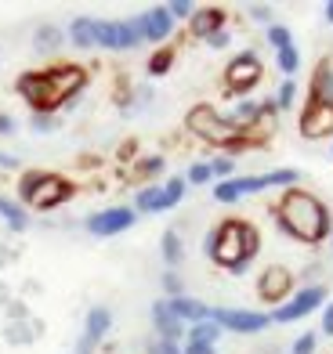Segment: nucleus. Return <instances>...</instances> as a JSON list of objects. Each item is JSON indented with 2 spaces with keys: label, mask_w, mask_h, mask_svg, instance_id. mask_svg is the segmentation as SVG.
Listing matches in <instances>:
<instances>
[{
  "label": "nucleus",
  "mask_w": 333,
  "mask_h": 354,
  "mask_svg": "<svg viewBox=\"0 0 333 354\" xmlns=\"http://www.w3.org/2000/svg\"><path fill=\"white\" fill-rule=\"evenodd\" d=\"M94 40H98V47H109V51H131V47H138L141 40H145V33H141V19L134 15V19H120V22H109V19H94Z\"/></svg>",
  "instance_id": "nucleus-4"
},
{
  "label": "nucleus",
  "mask_w": 333,
  "mask_h": 354,
  "mask_svg": "<svg viewBox=\"0 0 333 354\" xmlns=\"http://www.w3.org/2000/svg\"><path fill=\"white\" fill-rule=\"evenodd\" d=\"M268 44L276 47V51H282V47H294V37H290V29L287 26H268Z\"/></svg>",
  "instance_id": "nucleus-32"
},
{
  "label": "nucleus",
  "mask_w": 333,
  "mask_h": 354,
  "mask_svg": "<svg viewBox=\"0 0 333 354\" xmlns=\"http://www.w3.org/2000/svg\"><path fill=\"white\" fill-rule=\"evenodd\" d=\"M323 300H326L323 286H305L300 293L290 297V304H279V308L272 311V322H282V326H287V322H297V318H305L312 311H319Z\"/></svg>",
  "instance_id": "nucleus-10"
},
{
  "label": "nucleus",
  "mask_w": 333,
  "mask_h": 354,
  "mask_svg": "<svg viewBox=\"0 0 333 354\" xmlns=\"http://www.w3.org/2000/svg\"><path fill=\"white\" fill-rule=\"evenodd\" d=\"M73 196H76V185H73V181H66V177H58V174H47V170H44V177L37 181V188L29 192L22 203H29L33 210H55V206L69 203Z\"/></svg>",
  "instance_id": "nucleus-6"
},
{
  "label": "nucleus",
  "mask_w": 333,
  "mask_h": 354,
  "mask_svg": "<svg viewBox=\"0 0 333 354\" xmlns=\"http://www.w3.org/2000/svg\"><path fill=\"white\" fill-rule=\"evenodd\" d=\"M134 210H138V214H163V185L141 188L138 199H134Z\"/></svg>",
  "instance_id": "nucleus-22"
},
{
  "label": "nucleus",
  "mask_w": 333,
  "mask_h": 354,
  "mask_svg": "<svg viewBox=\"0 0 333 354\" xmlns=\"http://www.w3.org/2000/svg\"><path fill=\"white\" fill-rule=\"evenodd\" d=\"M160 253H163V261H167V268H170V271L181 264L185 250H181V235L174 232V228H167V232H163V239H160Z\"/></svg>",
  "instance_id": "nucleus-25"
},
{
  "label": "nucleus",
  "mask_w": 333,
  "mask_h": 354,
  "mask_svg": "<svg viewBox=\"0 0 333 354\" xmlns=\"http://www.w3.org/2000/svg\"><path fill=\"white\" fill-rule=\"evenodd\" d=\"M4 311H8L11 322H29V311H26V304H22V300H11Z\"/></svg>",
  "instance_id": "nucleus-43"
},
{
  "label": "nucleus",
  "mask_w": 333,
  "mask_h": 354,
  "mask_svg": "<svg viewBox=\"0 0 333 354\" xmlns=\"http://www.w3.org/2000/svg\"><path fill=\"white\" fill-rule=\"evenodd\" d=\"M221 333H225V329H221L214 318H207V322H196V326H188L185 336H188L192 344H210V347H214V344L221 340Z\"/></svg>",
  "instance_id": "nucleus-24"
},
{
  "label": "nucleus",
  "mask_w": 333,
  "mask_h": 354,
  "mask_svg": "<svg viewBox=\"0 0 333 354\" xmlns=\"http://www.w3.org/2000/svg\"><path fill=\"white\" fill-rule=\"evenodd\" d=\"M185 127L192 131L196 138H203L214 149H225V152H246L253 141H246V134L235 127L228 116H221L214 105H192L185 116Z\"/></svg>",
  "instance_id": "nucleus-3"
},
{
  "label": "nucleus",
  "mask_w": 333,
  "mask_h": 354,
  "mask_svg": "<svg viewBox=\"0 0 333 354\" xmlns=\"http://www.w3.org/2000/svg\"><path fill=\"white\" fill-rule=\"evenodd\" d=\"M167 304H170L174 318L185 322V326H196V322H207V318H214V308H210V304L192 300V297H174V300H167Z\"/></svg>",
  "instance_id": "nucleus-19"
},
{
  "label": "nucleus",
  "mask_w": 333,
  "mask_h": 354,
  "mask_svg": "<svg viewBox=\"0 0 333 354\" xmlns=\"http://www.w3.org/2000/svg\"><path fill=\"white\" fill-rule=\"evenodd\" d=\"M326 22L333 26V0H330V4H326Z\"/></svg>",
  "instance_id": "nucleus-52"
},
{
  "label": "nucleus",
  "mask_w": 333,
  "mask_h": 354,
  "mask_svg": "<svg viewBox=\"0 0 333 354\" xmlns=\"http://www.w3.org/2000/svg\"><path fill=\"white\" fill-rule=\"evenodd\" d=\"M232 167H235V159H214V163H210L214 177H221V181H228V177H232Z\"/></svg>",
  "instance_id": "nucleus-41"
},
{
  "label": "nucleus",
  "mask_w": 333,
  "mask_h": 354,
  "mask_svg": "<svg viewBox=\"0 0 333 354\" xmlns=\"http://www.w3.org/2000/svg\"><path fill=\"white\" fill-rule=\"evenodd\" d=\"M0 217H4V224L11 232H26L29 228V217H26V210L19 203H11V199H4L0 196Z\"/></svg>",
  "instance_id": "nucleus-26"
},
{
  "label": "nucleus",
  "mask_w": 333,
  "mask_h": 354,
  "mask_svg": "<svg viewBox=\"0 0 333 354\" xmlns=\"http://www.w3.org/2000/svg\"><path fill=\"white\" fill-rule=\"evenodd\" d=\"M33 326H29V322H11L8 326V333H4V340L8 344H15V347H22V344H33V336L37 333H29Z\"/></svg>",
  "instance_id": "nucleus-29"
},
{
  "label": "nucleus",
  "mask_w": 333,
  "mask_h": 354,
  "mask_svg": "<svg viewBox=\"0 0 333 354\" xmlns=\"http://www.w3.org/2000/svg\"><path fill=\"white\" fill-rule=\"evenodd\" d=\"M163 167H167L163 156H145L138 163V177H156V174H163Z\"/></svg>",
  "instance_id": "nucleus-33"
},
{
  "label": "nucleus",
  "mask_w": 333,
  "mask_h": 354,
  "mask_svg": "<svg viewBox=\"0 0 333 354\" xmlns=\"http://www.w3.org/2000/svg\"><path fill=\"white\" fill-rule=\"evenodd\" d=\"M290 293H294V271H290V268L272 264V268L261 271V279H258V297H261L264 304H282Z\"/></svg>",
  "instance_id": "nucleus-12"
},
{
  "label": "nucleus",
  "mask_w": 333,
  "mask_h": 354,
  "mask_svg": "<svg viewBox=\"0 0 333 354\" xmlns=\"http://www.w3.org/2000/svg\"><path fill=\"white\" fill-rule=\"evenodd\" d=\"M276 221L279 228L287 232L297 243H323V239L333 232V221H330V210L312 196V192H300V188H287L282 199L276 203Z\"/></svg>",
  "instance_id": "nucleus-1"
},
{
  "label": "nucleus",
  "mask_w": 333,
  "mask_h": 354,
  "mask_svg": "<svg viewBox=\"0 0 333 354\" xmlns=\"http://www.w3.org/2000/svg\"><path fill=\"white\" fill-rule=\"evenodd\" d=\"M33 44H37V51H58V47L66 44V33H62L55 22H44V26H37Z\"/></svg>",
  "instance_id": "nucleus-23"
},
{
  "label": "nucleus",
  "mask_w": 333,
  "mask_h": 354,
  "mask_svg": "<svg viewBox=\"0 0 333 354\" xmlns=\"http://www.w3.org/2000/svg\"><path fill=\"white\" fill-rule=\"evenodd\" d=\"M152 326H156V333H160V340H170V344H178L181 336L188 333L185 322L174 318V311H170L167 300H156V304H152Z\"/></svg>",
  "instance_id": "nucleus-17"
},
{
  "label": "nucleus",
  "mask_w": 333,
  "mask_h": 354,
  "mask_svg": "<svg viewBox=\"0 0 333 354\" xmlns=\"http://www.w3.org/2000/svg\"><path fill=\"white\" fill-rule=\"evenodd\" d=\"M261 76H264L261 58L253 55V51H243V55H235V58L228 62L225 87H228V94H250L253 87L261 84Z\"/></svg>",
  "instance_id": "nucleus-7"
},
{
  "label": "nucleus",
  "mask_w": 333,
  "mask_h": 354,
  "mask_svg": "<svg viewBox=\"0 0 333 354\" xmlns=\"http://www.w3.org/2000/svg\"><path fill=\"white\" fill-rule=\"evenodd\" d=\"M264 181H268V188H290V185H297V181H300V170H290V167H282V170H268V174H264Z\"/></svg>",
  "instance_id": "nucleus-28"
},
{
  "label": "nucleus",
  "mask_w": 333,
  "mask_h": 354,
  "mask_svg": "<svg viewBox=\"0 0 333 354\" xmlns=\"http://www.w3.org/2000/svg\"><path fill=\"white\" fill-rule=\"evenodd\" d=\"M109 329H113V315H109V308H91L87 311V326H84L87 340L91 344H102Z\"/></svg>",
  "instance_id": "nucleus-20"
},
{
  "label": "nucleus",
  "mask_w": 333,
  "mask_h": 354,
  "mask_svg": "<svg viewBox=\"0 0 333 354\" xmlns=\"http://www.w3.org/2000/svg\"><path fill=\"white\" fill-rule=\"evenodd\" d=\"M297 102V87H294V80H282V87H279V94H276V105L279 109H290Z\"/></svg>",
  "instance_id": "nucleus-39"
},
{
  "label": "nucleus",
  "mask_w": 333,
  "mask_h": 354,
  "mask_svg": "<svg viewBox=\"0 0 333 354\" xmlns=\"http://www.w3.org/2000/svg\"><path fill=\"white\" fill-rule=\"evenodd\" d=\"M315 344H319V336H315V333H300L297 340L290 344V354H315Z\"/></svg>",
  "instance_id": "nucleus-35"
},
{
  "label": "nucleus",
  "mask_w": 333,
  "mask_h": 354,
  "mask_svg": "<svg viewBox=\"0 0 333 354\" xmlns=\"http://www.w3.org/2000/svg\"><path fill=\"white\" fill-rule=\"evenodd\" d=\"M210 47H228V33H225V29H221V33H214L210 40H207Z\"/></svg>",
  "instance_id": "nucleus-48"
},
{
  "label": "nucleus",
  "mask_w": 333,
  "mask_h": 354,
  "mask_svg": "<svg viewBox=\"0 0 333 354\" xmlns=\"http://www.w3.org/2000/svg\"><path fill=\"white\" fill-rule=\"evenodd\" d=\"M181 354H217L210 344H192V340H185V351Z\"/></svg>",
  "instance_id": "nucleus-45"
},
{
  "label": "nucleus",
  "mask_w": 333,
  "mask_h": 354,
  "mask_svg": "<svg viewBox=\"0 0 333 354\" xmlns=\"http://www.w3.org/2000/svg\"><path fill=\"white\" fill-rule=\"evenodd\" d=\"M323 333H326V336H333V300L323 308Z\"/></svg>",
  "instance_id": "nucleus-46"
},
{
  "label": "nucleus",
  "mask_w": 333,
  "mask_h": 354,
  "mask_svg": "<svg viewBox=\"0 0 333 354\" xmlns=\"http://www.w3.org/2000/svg\"><path fill=\"white\" fill-rule=\"evenodd\" d=\"M149 354H181V347L170 340H156V344H149Z\"/></svg>",
  "instance_id": "nucleus-44"
},
{
  "label": "nucleus",
  "mask_w": 333,
  "mask_h": 354,
  "mask_svg": "<svg viewBox=\"0 0 333 354\" xmlns=\"http://www.w3.org/2000/svg\"><path fill=\"white\" fill-rule=\"evenodd\" d=\"M134 221H138L134 206H109V210H102V214H91L84 221V228L91 235H98V239H113L127 228H134Z\"/></svg>",
  "instance_id": "nucleus-8"
},
{
  "label": "nucleus",
  "mask_w": 333,
  "mask_h": 354,
  "mask_svg": "<svg viewBox=\"0 0 333 354\" xmlns=\"http://www.w3.org/2000/svg\"><path fill=\"white\" fill-rule=\"evenodd\" d=\"M300 134L308 141H319L333 134V105H305L300 112Z\"/></svg>",
  "instance_id": "nucleus-14"
},
{
  "label": "nucleus",
  "mask_w": 333,
  "mask_h": 354,
  "mask_svg": "<svg viewBox=\"0 0 333 354\" xmlns=\"http://www.w3.org/2000/svg\"><path fill=\"white\" fill-rule=\"evenodd\" d=\"M44 76H47V84L55 87V94H58V98L66 102L69 109L76 105V102H73L76 94L87 87V69H84V66H55V69H44Z\"/></svg>",
  "instance_id": "nucleus-11"
},
{
  "label": "nucleus",
  "mask_w": 333,
  "mask_h": 354,
  "mask_svg": "<svg viewBox=\"0 0 333 354\" xmlns=\"http://www.w3.org/2000/svg\"><path fill=\"white\" fill-rule=\"evenodd\" d=\"M15 91L26 98V105L33 109V112H44V116H55L58 105H66L55 94V87L47 84V76L44 73H22L19 76V84H15Z\"/></svg>",
  "instance_id": "nucleus-5"
},
{
  "label": "nucleus",
  "mask_w": 333,
  "mask_h": 354,
  "mask_svg": "<svg viewBox=\"0 0 333 354\" xmlns=\"http://www.w3.org/2000/svg\"><path fill=\"white\" fill-rule=\"evenodd\" d=\"M163 293H167V300L185 297V286H181V275H178V271H167V275H163Z\"/></svg>",
  "instance_id": "nucleus-37"
},
{
  "label": "nucleus",
  "mask_w": 333,
  "mask_h": 354,
  "mask_svg": "<svg viewBox=\"0 0 333 354\" xmlns=\"http://www.w3.org/2000/svg\"><path fill=\"white\" fill-rule=\"evenodd\" d=\"M228 22V11L225 8H196V15L188 19V29H192V37L199 40H210L214 33H221Z\"/></svg>",
  "instance_id": "nucleus-15"
},
{
  "label": "nucleus",
  "mask_w": 333,
  "mask_h": 354,
  "mask_svg": "<svg viewBox=\"0 0 333 354\" xmlns=\"http://www.w3.org/2000/svg\"><path fill=\"white\" fill-rule=\"evenodd\" d=\"M203 250H207V257L214 264H221L225 271H232V275H243L261 250V235L246 221H221L217 228L207 232Z\"/></svg>",
  "instance_id": "nucleus-2"
},
{
  "label": "nucleus",
  "mask_w": 333,
  "mask_h": 354,
  "mask_svg": "<svg viewBox=\"0 0 333 354\" xmlns=\"http://www.w3.org/2000/svg\"><path fill=\"white\" fill-rule=\"evenodd\" d=\"M167 11H170V19H192V15H196V4H192V0H170Z\"/></svg>",
  "instance_id": "nucleus-38"
},
{
  "label": "nucleus",
  "mask_w": 333,
  "mask_h": 354,
  "mask_svg": "<svg viewBox=\"0 0 333 354\" xmlns=\"http://www.w3.org/2000/svg\"><path fill=\"white\" fill-rule=\"evenodd\" d=\"M0 170H19V159L11 152H0Z\"/></svg>",
  "instance_id": "nucleus-47"
},
{
  "label": "nucleus",
  "mask_w": 333,
  "mask_h": 354,
  "mask_svg": "<svg viewBox=\"0 0 333 354\" xmlns=\"http://www.w3.org/2000/svg\"><path fill=\"white\" fill-rule=\"evenodd\" d=\"M276 58H279V69L287 73V76H294V73L300 69V55H297V47H282V51H276Z\"/></svg>",
  "instance_id": "nucleus-31"
},
{
  "label": "nucleus",
  "mask_w": 333,
  "mask_h": 354,
  "mask_svg": "<svg viewBox=\"0 0 333 354\" xmlns=\"http://www.w3.org/2000/svg\"><path fill=\"white\" fill-rule=\"evenodd\" d=\"M29 127H33L37 134H51V131H58V116H44V112H33V116H29Z\"/></svg>",
  "instance_id": "nucleus-34"
},
{
  "label": "nucleus",
  "mask_w": 333,
  "mask_h": 354,
  "mask_svg": "<svg viewBox=\"0 0 333 354\" xmlns=\"http://www.w3.org/2000/svg\"><path fill=\"white\" fill-rule=\"evenodd\" d=\"M15 131V120L11 116H4V112H0V134H11Z\"/></svg>",
  "instance_id": "nucleus-49"
},
{
  "label": "nucleus",
  "mask_w": 333,
  "mask_h": 354,
  "mask_svg": "<svg viewBox=\"0 0 333 354\" xmlns=\"http://www.w3.org/2000/svg\"><path fill=\"white\" fill-rule=\"evenodd\" d=\"M127 156H134V141H127L123 149H120V159H127Z\"/></svg>",
  "instance_id": "nucleus-51"
},
{
  "label": "nucleus",
  "mask_w": 333,
  "mask_h": 354,
  "mask_svg": "<svg viewBox=\"0 0 333 354\" xmlns=\"http://www.w3.org/2000/svg\"><path fill=\"white\" fill-rule=\"evenodd\" d=\"M308 105H333V66H330V58H323L312 73Z\"/></svg>",
  "instance_id": "nucleus-16"
},
{
  "label": "nucleus",
  "mask_w": 333,
  "mask_h": 354,
  "mask_svg": "<svg viewBox=\"0 0 333 354\" xmlns=\"http://www.w3.org/2000/svg\"><path fill=\"white\" fill-rule=\"evenodd\" d=\"M185 192H188L185 177H170V181L163 185V210H174V206L185 199Z\"/></svg>",
  "instance_id": "nucleus-27"
},
{
  "label": "nucleus",
  "mask_w": 333,
  "mask_h": 354,
  "mask_svg": "<svg viewBox=\"0 0 333 354\" xmlns=\"http://www.w3.org/2000/svg\"><path fill=\"white\" fill-rule=\"evenodd\" d=\"M210 177H214L210 163H192V167H188V177H185V181H188V185H207Z\"/></svg>",
  "instance_id": "nucleus-36"
},
{
  "label": "nucleus",
  "mask_w": 333,
  "mask_h": 354,
  "mask_svg": "<svg viewBox=\"0 0 333 354\" xmlns=\"http://www.w3.org/2000/svg\"><path fill=\"white\" fill-rule=\"evenodd\" d=\"M250 19H253V22H264V26H272V8H268V4H250Z\"/></svg>",
  "instance_id": "nucleus-42"
},
{
  "label": "nucleus",
  "mask_w": 333,
  "mask_h": 354,
  "mask_svg": "<svg viewBox=\"0 0 333 354\" xmlns=\"http://www.w3.org/2000/svg\"><path fill=\"white\" fill-rule=\"evenodd\" d=\"M11 304V293H8V286H0V308H8Z\"/></svg>",
  "instance_id": "nucleus-50"
},
{
  "label": "nucleus",
  "mask_w": 333,
  "mask_h": 354,
  "mask_svg": "<svg viewBox=\"0 0 333 354\" xmlns=\"http://www.w3.org/2000/svg\"><path fill=\"white\" fill-rule=\"evenodd\" d=\"M214 322L225 333H261L272 326V315L264 311H243V308H214Z\"/></svg>",
  "instance_id": "nucleus-9"
},
{
  "label": "nucleus",
  "mask_w": 333,
  "mask_h": 354,
  "mask_svg": "<svg viewBox=\"0 0 333 354\" xmlns=\"http://www.w3.org/2000/svg\"><path fill=\"white\" fill-rule=\"evenodd\" d=\"M69 40L73 47H98V40H94V19H87V15H80V19L69 22Z\"/></svg>",
  "instance_id": "nucleus-21"
},
{
  "label": "nucleus",
  "mask_w": 333,
  "mask_h": 354,
  "mask_svg": "<svg viewBox=\"0 0 333 354\" xmlns=\"http://www.w3.org/2000/svg\"><path fill=\"white\" fill-rule=\"evenodd\" d=\"M268 181L264 174H253V177H228V181L214 185V199L217 203H240L243 196H253V192H264Z\"/></svg>",
  "instance_id": "nucleus-13"
},
{
  "label": "nucleus",
  "mask_w": 333,
  "mask_h": 354,
  "mask_svg": "<svg viewBox=\"0 0 333 354\" xmlns=\"http://www.w3.org/2000/svg\"><path fill=\"white\" fill-rule=\"evenodd\" d=\"M40 177H44V170H26V174H22V181H19V199H26L29 192L37 188V181H40Z\"/></svg>",
  "instance_id": "nucleus-40"
},
{
  "label": "nucleus",
  "mask_w": 333,
  "mask_h": 354,
  "mask_svg": "<svg viewBox=\"0 0 333 354\" xmlns=\"http://www.w3.org/2000/svg\"><path fill=\"white\" fill-rule=\"evenodd\" d=\"M170 66H174V47H160V51L149 58V73H152V76L170 73Z\"/></svg>",
  "instance_id": "nucleus-30"
},
{
  "label": "nucleus",
  "mask_w": 333,
  "mask_h": 354,
  "mask_svg": "<svg viewBox=\"0 0 333 354\" xmlns=\"http://www.w3.org/2000/svg\"><path fill=\"white\" fill-rule=\"evenodd\" d=\"M138 19H141V33H145V40H152V44L167 40L170 29H174V19H170L167 4L163 8H149L145 15H138Z\"/></svg>",
  "instance_id": "nucleus-18"
}]
</instances>
